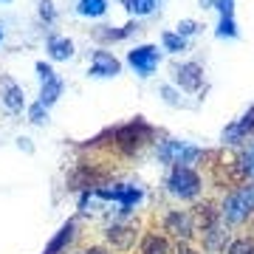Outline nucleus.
Instances as JSON below:
<instances>
[{"label":"nucleus","instance_id":"nucleus-7","mask_svg":"<svg viewBox=\"0 0 254 254\" xmlns=\"http://www.w3.org/2000/svg\"><path fill=\"white\" fill-rule=\"evenodd\" d=\"M144 136H150V127L141 125V122H133V125H125L116 130V144L130 153V150H136L144 141Z\"/></svg>","mask_w":254,"mask_h":254},{"label":"nucleus","instance_id":"nucleus-22","mask_svg":"<svg viewBox=\"0 0 254 254\" xmlns=\"http://www.w3.org/2000/svg\"><path fill=\"white\" fill-rule=\"evenodd\" d=\"M28 119H31L34 125H46V122H48V108H46V105H40V102L31 105V108H28Z\"/></svg>","mask_w":254,"mask_h":254},{"label":"nucleus","instance_id":"nucleus-28","mask_svg":"<svg viewBox=\"0 0 254 254\" xmlns=\"http://www.w3.org/2000/svg\"><path fill=\"white\" fill-rule=\"evenodd\" d=\"M40 17L48 20V23L54 20V3L51 0H40Z\"/></svg>","mask_w":254,"mask_h":254},{"label":"nucleus","instance_id":"nucleus-31","mask_svg":"<svg viewBox=\"0 0 254 254\" xmlns=\"http://www.w3.org/2000/svg\"><path fill=\"white\" fill-rule=\"evenodd\" d=\"M198 3H200V9H212V6H215L218 0H198Z\"/></svg>","mask_w":254,"mask_h":254},{"label":"nucleus","instance_id":"nucleus-30","mask_svg":"<svg viewBox=\"0 0 254 254\" xmlns=\"http://www.w3.org/2000/svg\"><path fill=\"white\" fill-rule=\"evenodd\" d=\"M175 254H198L192 246H187V243H178V249H175Z\"/></svg>","mask_w":254,"mask_h":254},{"label":"nucleus","instance_id":"nucleus-2","mask_svg":"<svg viewBox=\"0 0 254 254\" xmlns=\"http://www.w3.org/2000/svg\"><path fill=\"white\" fill-rule=\"evenodd\" d=\"M167 187H170V192H173L175 198L192 200L200 195V175L192 167H175L173 175H170V181H167Z\"/></svg>","mask_w":254,"mask_h":254},{"label":"nucleus","instance_id":"nucleus-33","mask_svg":"<svg viewBox=\"0 0 254 254\" xmlns=\"http://www.w3.org/2000/svg\"><path fill=\"white\" fill-rule=\"evenodd\" d=\"M122 3H125V9H130V3H133V0H122Z\"/></svg>","mask_w":254,"mask_h":254},{"label":"nucleus","instance_id":"nucleus-10","mask_svg":"<svg viewBox=\"0 0 254 254\" xmlns=\"http://www.w3.org/2000/svg\"><path fill=\"white\" fill-rule=\"evenodd\" d=\"M0 102H3L6 110H11V113L23 110V105H26V99H23V88H20L14 79H9V76L0 79Z\"/></svg>","mask_w":254,"mask_h":254},{"label":"nucleus","instance_id":"nucleus-19","mask_svg":"<svg viewBox=\"0 0 254 254\" xmlns=\"http://www.w3.org/2000/svg\"><path fill=\"white\" fill-rule=\"evenodd\" d=\"M161 46H164V51H173V54H178V51H187V40H184V37H178L175 31H164V34H161Z\"/></svg>","mask_w":254,"mask_h":254},{"label":"nucleus","instance_id":"nucleus-9","mask_svg":"<svg viewBox=\"0 0 254 254\" xmlns=\"http://www.w3.org/2000/svg\"><path fill=\"white\" fill-rule=\"evenodd\" d=\"M164 229H167L170 235L181 237V240H190L192 232H195V220H192L190 212H170L167 220H164Z\"/></svg>","mask_w":254,"mask_h":254},{"label":"nucleus","instance_id":"nucleus-26","mask_svg":"<svg viewBox=\"0 0 254 254\" xmlns=\"http://www.w3.org/2000/svg\"><path fill=\"white\" fill-rule=\"evenodd\" d=\"M240 138H243V133H240V127L237 125H229L226 130H223V141H226V144H237Z\"/></svg>","mask_w":254,"mask_h":254},{"label":"nucleus","instance_id":"nucleus-15","mask_svg":"<svg viewBox=\"0 0 254 254\" xmlns=\"http://www.w3.org/2000/svg\"><path fill=\"white\" fill-rule=\"evenodd\" d=\"M138 252H141V254H170V243H167V237H164V235L150 232V235H144Z\"/></svg>","mask_w":254,"mask_h":254},{"label":"nucleus","instance_id":"nucleus-12","mask_svg":"<svg viewBox=\"0 0 254 254\" xmlns=\"http://www.w3.org/2000/svg\"><path fill=\"white\" fill-rule=\"evenodd\" d=\"M48 57L57 60V63L71 60L73 57V43L68 40V37H51V40H48Z\"/></svg>","mask_w":254,"mask_h":254},{"label":"nucleus","instance_id":"nucleus-16","mask_svg":"<svg viewBox=\"0 0 254 254\" xmlns=\"http://www.w3.org/2000/svg\"><path fill=\"white\" fill-rule=\"evenodd\" d=\"M203 243H206L209 252H218V249L226 246V232H223V226H220V220L215 223V226L203 229Z\"/></svg>","mask_w":254,"mask_h":254},{"label":"nucleus","instance_id":"nucleus-17","mask_svg":"<svg viewBox=\"0 0 254 254\" xmlns=\"http://www.w3.org/2000/svg\"><path fill=\"white\" fill-rule=\"evenodd\" d=\"M71 240H73V220H68V223H65V226L60 229V232H57V237H54V240L48 243L46 254H60V252L65 249V246L71 243Z\"/></svg>","mask_w":254,"mask_h":254},{"label":"nucleus","instance_id":"nucleus-25","mask_svg":"<svg viewBox=\"0 0 254 254\" xmlns=\"http://www.w3.org/2000/svg\"><path fill=\"white\" fill-rule=\"evenodd\" d=\"M240 170H243V175L254 178V150L252 153H246V155H240Z\"/></svg>","mask_w":254,"mask_h":254},{"label":"nucleus","instance_id":"nucleus-1","mask_svg":"<svg viewBox=\"0 0 254 254\" xmlns=\"http://www.w3.org/2000/svg\"><path fill=\"white\" fill-rule=\"evenodd\" d=\"M254 212V181L237 187L226 200H223V209H220V218L226 223H243L249 215Z\"/></svg>","mask_w":254,"mask_h":254},{"label":"nucleus","instance_id":"nucleus-34","mask_svg":"<svg viewBox=\"0 0 254 254\" xmlns=\"http://www.w3.org/2000/svg\"><path fill=\"white\" fill-rule=\"evenodd\" d=\"M0 40H3V28H0Z\"/></svg>","mask_w":254,"mask_h":254},{"label":"nucleus","instance_id":"nucleus-21","mask_svg":"<svg viewBox=\"0 0 254 254\" xmlns=\"http://www.w3.org/2000/svg\"><path fill=\"white\" fill-rule=\"evenodd\" d=\"M229 254H254V240L252 237H237L235 243L229 246Z\"/></svg>","mask_w":254,"mask_h":254},{"label":"nucleus","instance_id":"nucleus-24","mask_svg":"<svg viewBox=\"0 0 254 254\" xmlns=\"http://www.w3.org/2000/svg\"><path fill=\"white\" fill-rule=\"evenodd\" d=\"M198 28H200V23H195V20H181V23H178V31H175V34L187 40V37L198 34Z\"/></svg>","mask_w":254,"mask_h":254},{"label":"nucleus","instance_id":"nucleus-35","mask_svg":"<svg viewBox=\"0 0 254 254\" xmlns=\"http://www.w3.org/2000/svg\"><path fill=\"white\" fill-rule=\"evenodd\" d=\"M3 3H11V0H3Z\"/></svg>","mask_w":254,"mask_h":254},{"label":"nucleus","instance_id":"nucleus-36","mask_svg":"<svg viewBox=\"0 0 254 254\" xmlns=\"http://www.w3.org/2000/svg\"><path fill=\"white\" fill-rule=\"evenodd\" d=\"M252 130H254V125H252Z\"/></svg>","mask_w":254,"mask_h":254},{"label":"nucleus","instance_id":"nucleus-23","mask_svg":"<svg viewBox=\"0 0 254 254\" xmlns=\"http://www.w3.org/2000/svg\"><path fill=\"white\" fill-rule=\"evenodd\" d=\"M218 37H237V23L235 17H220V26H218Z\"/></svg>","mask_w":254,"mask_h":254},{"label":"nucleus","instance_id":"nucleus-14","mask_svg":"<svg viewBox=\"0 0 254 254\" xmlns=\"http://www.w3.org/2000/svg\"><path fill=\"white\" fill-rule=\"evenodd\" d=\"M63 88L65 82L60 79V76H54V79L43 82V88H40V105H46V108H51L60 96H63Z\"/></svg>","mask_w":254,"mask_h":254},{"label":"nucleus","instance_id":"nucleus-20","mask_svg":"<svg viewBox=\"0 0 254 254\" xmlns=\"http://www.w3.org/2000/svg\"><path fill=\"white\" fill-rule=\"evenodd\" d=\"M155 6H158V0H133L130 3V14H136V17H147V14H153Z\"/></svg>","mask_w":254,"mask_h":254},{"label":"nucleus","instance_id":"nucleus-29","mask_svg":"<svg viewBox=\"0 0 254 254\" xmlns=\"http://www.w3.org/2000/svg\"><path fill=\"white\" fill-rule=\"evenodd\" d=\"M161 96H164V102H170V105H181V102H178V93H175L170 85H161Z\"/></svg>","mask_w":254,"mask_h":254},{"label":"nucleus","instance_id":"nucleus-6","mask_svg":"<svg viewBox=\"0 0 254 254\" xmlns=\"http://www.w3.org/2000/svg\"><path fill=\"white\" fill-rule=\"evenodd\" d=\"M175 82H178V88L181 91H200V85H203V68L198 63H184L175 68Z\"/></svg>","mask_w":254,"mask_h":254},{"label":"nucleus","instance_id":"nucleus-11","mask_svg":"<svg viewBox=\"0 0 254 254\" xmlns=\"http://www.w3.org/2000/svg\"><path fill=\"white\" fill-rule=\"evenodd\" d=\"M108 243L119 252H127V249H133L136 243V229L130 226H110L108 229Z\"/></svg>","mask_w":254,"mask_h":254},{"label":"nucleus","instance_id":"nucleus-13","mask_svg":"<svg viewBox=\"0 0 254 254\" xmlns=\"http://www.w3.org/2000/svg\"><path fill=\"white\" fill-rule=\"evenodd\" d=\"M192 220H195L198 226L209 229V226H215V223L220 220V209H215L209 200H206V203H198V206H195V212H192Z\"/></svg>","mask_w":254,"mask_h":254},{"label":"nucleus","instance_id":"nucleus-8","mask_svg":"<svg viewBox=\"0 0 254 254\" xmlns=\"http://www.w3.org/2000/svg\"><path fill=\"white\" fill-rule=\"evenodd\" d=\"M119 71H122V63H119L113 54H108V51H93L91 76H96V79H108V76H116Z\"/></svg>","mask_w":254,"mask_h":254},{"label":"nucleus","instance_id":"nucleus-27","mask_svg":"<svg viewBox=\"0 0 254 254\" xmlns=\"http://www.w3.org/2000/svg\"><path fill=\"white\" fill-rule=\"evenodd\" d=\"M37 73H40V82H48V79H54L57 76V71L51 68V65H46V63H37Z\"/></svg>","mask_w":254,"mask_h":254},{"label":"nucleus","instance_id":"nucleus-37","mask_svg":"<svg viewBox=\"0 0 254 254\" xmlns=\"http://www.w3.org/2000/svg\"><path fill=\"white\" fill-rule=\"evenodd\" d=\"M79 254H85V252H79Z\"/></svg>","mask_w":254,"mask_h":254},{"label":"nucleus","instance_id":"nucleus-18","mask_svg":"<svg viewBox=\"0 0 254 254\" xmlns=\"http://www.w3.org/2000/svg\"><path fill=\"white\" fill-rule=\"evenodd\" d=\"M108 11V0H76V14L82 17H102Z\"/></svg>","mask_w":254,"mask_h":254},{"label":"nucleus","instance_id":"nucleus-4","mask_svg":"<svg viewBox=\"0 0 254 254\" xmlns=\"http://www.w3.org/2000/svg\"><path fill=\"white\" fill-rule=\"evenodd\" d=\"M127 63H130V68L138 73V76H153V71L158 68V63H161V51L155 46H136L133 51H127Z\"/></svg>","mask_w":254,"mask_h":254},{"label":"nucleus","instance_id":"nucleus-5","mask_svg":"<svg viewBox=\"0 0 254 254\" xmlns=\"http://www.w3.org/2000/svg\"><path fill=\"white\" fill-rule=\"evenodd\" d=\"M99 198H108V200H119L122 203V215L133 212L138 200H141V190L138 187H127V184H116V187H99L96 190Z\"/></svg>","mask_w":254,"mask_h":254},{"label":"nucleus","instance_id":"nucleus-3","mask_svg":"<svg viewBox=\"0 0 254 254\" xmlns=\"http://www.w3.org/2000/svg\"><path fill=\"white\" fill-rule=\"evenodd\" d=\"M155 153H158V158H161L164 164H175V167H190L192 161H198L200 155H203L198 147L184 144V141H178V138H167V141H161Z\"/></svg>","mask_w":254,"mask_h":254},{"label":"nucleus","instance_id":"nucleus-32","mask_svg":"<svg viewBox=\"0 0 254 254\" xmlns=\"http://www.w3.org/2000/svg\"><path fill=\"white\" fill-rule=\"evenodd\" d=\"M85 254H108V252H105V249H99V246H93V249H88Z\"/></svg>","mask_w":254,"mask_h":254}]
</instances>
